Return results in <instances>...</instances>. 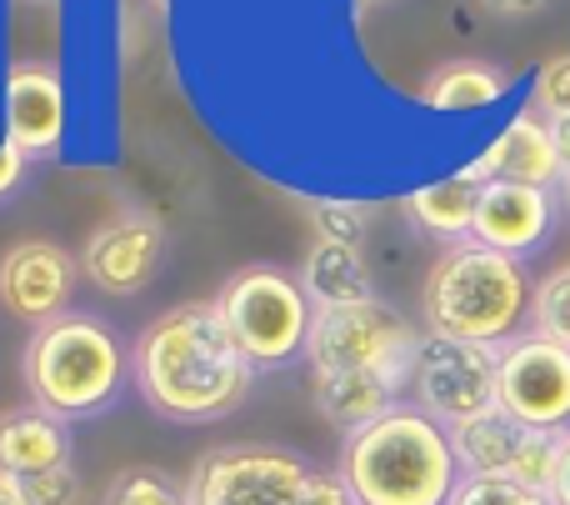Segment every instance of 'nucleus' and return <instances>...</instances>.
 <instances>
[{"mask_svg": "<svg viewBox=\"0 0 570 505\" xmlns=\"http://www.w3.org/2000/svg\"><path fill=\"white\" fill-rule=\"evenodd\" d=\"M261 370L236 346L216 300H190L156 316L130 346V380L160 420L206 426L250 396Z\"/></svg>", "mask_w": 570, "mask_h": 505, "instance_id": "f257e3e1", "label": "nucleus"}, {"mask_svg": "<svg viewBox=\"0 0 570 505\" xmlns=\"http://www.w3.org/2000/svg\"><path fill=\"white\" fill-rule=\"evenodd\" d=\"M335 476L351 505H451L465 471L455 461L451 430L401 400L341 440Z\"/></svg>", "mask_w": 570, "mask_h": 505, "instance_id": "f03ea898", "label": "nucleus"}, {"mask_svg": "<svg viewBox=\"0 0 570 505\" xmlns=\"http://www.w3.org/2000/svg\"><path fill=\"white\" fill-rule=\"evenodd\" d=\"M531 270L481 240H461L435 256L421 286V310L431 336L471 340V346H511L531 320Z\"/></svg>", "mask_w": 570, "mask_h": 505, "instance_id": "7ed1b4c3", "label": "nucleus"}, {"mask_svg": "<svg viewBox=\"0 0 570 505\" xmlns=\"http://www.w3.org/2000/svg\"><path fill=\"white\" fill-rule=\"evenodd\" d=\"M20 370L30 386V406L60 420H90L120 400L130 356L106 320L86 316V310H66V316L30 330Z\"/></svg>", "mask_w": 570, "mask_h": 505, "instance_id": "20e7f679", "label": "nucleus"}, {"mask_svg": "<svg viewBox=\"0 0 570 505\" xmlns=\"http://www.w3.org/2000/svg\"><path fill=\"white\" fill-rule=\"evenodd\" d=\"M190 505H351L341 476L266 440L216 446L186 481Z\"/></svg>", "mask_w": 570, "mask_h": 505, "instance_id": "39448f33", "label": "nucleus"}, {"mask_svg": "<svg viewBox=\"0 0 570 505\" xmlns=\"http://www.w3.org/2000/svg\"><path fill=\"white\" fill-rule=\"evenodd\" d=\"M421 330L395 306L355 300V306L315 310L305 366L311 376H385L401 396H411V370L421 356Z\"/></svg>", "mask_w": 570, "mask_h": 505, "instance_id": "423d86ee", "label": "nucleus"}, {"mask_svg": "<svg viewBox=\"0 0 570 505\" xmlns=\"http://www.w3.org/2000/svg\"><path fill=\"white\" fill-rule=\"evenodd\" d=\"M216 310L256 370H285L305 360L315 306L305 286L281 266H246L216 290Z\"/></svg>", "mask_w": 570, "mask_h": 505, "instance_id": "0eeeda50", "label": "nucleus"}, {"mask_svg": "<svg viewBox=\"0 0 570 505\" xmlns=\"http://www.w3.org/2000/svg\"><path fill=\"white\" fill-rule=\"evenodd\" d=\"M495 396H501V350L425 330L411 370V406H421L431 420L455 430L495 410Z\"/></svg>", "mask_w": 570, "mask_h": 505, "instance_id": "6e6552de", "label": "nucleus"}, {"mask_svg": "<svg viewBox=\"0 0 570 505\" xmlns=\"http://www.w3.org/2000/svg\"><path fill=\"white\" fill-rule=\"evenodd\" d=\"M495 406L531 430H570V350L535 330L501 346Z\"/></svg>", "mask_w": 570, "mask_h": 505, "instance_id": "1a4fd4ad", "label": "nucleus"}, {"mask_svg": "<svg viewBox=\"0 0 570 505\" xmlns=\"http://www.w3.org/2000/svg\"><path fill=\"white\" fill-rule=\"evenodd\" d=\"M80 280V260L56 240H20L0 256V306L10 316L46 326L66 316Z\"/></svg>", "mask_w": 570, "mask_h": 505, "instance_id": "9d476101", "label": "nucleus"}, {"mask_svg": "<svg viewBox=\"0 0 570 505\" xmlns=\"http://www.w3.org/2000/svg\"><path fill=\"white\" fill-rule=\"evenodd\" d=\"M160 256H166V226L156 216H120L80 246V276L106 296H140L156 280Z\"/></svg>", "mask_w": 570, "mask_h": 505, "instance_id": "9b49d317", "label": "nucleus"}, {"mask_svg": "<svg viewBox=\"0 0 570 505\" xmlns=\"http://www.w3.org/2000/svg\"><path fill=\"white\" fill-rule=\"evenodd\" d=\"M556 230V200L541 186H515V180H485L481 206H475L471 240L501 250V256H535Z\"/></svg>", "mask_w": 570, "mask_h": 505, "instance_id": "f8f14e48", "label": "nucleus"}, {"mask_svg": "<svg viewBox=\"0 0 570 505\" xmlns=\"http://www.w3.org/2000/svg\"><path fill=\"white\" fill-rule=\"evenodd\" d=\"M6 140L26 160L56 156L66 140V80L50 66H10L6 76Z\"/></svg>", "mask_w": 570, "mask_h": 505, "instance_id": "ddd939ff", "label": "nucleus"}, {"mask_svg": "<svg viewBox=\"0 0 570 505\" xmlns=\"http://www.w3.org/2000/svg\"><path fill=\"white\" fill-rule=\"evenodd\" d=\"M465 176L475 186H485V180H515V186L551 190L556 180H566V160L551 140V126L535 110H521V116H511L495 130V140L465 166Z\"/></svg>", "mask_w": 570, "mask_h": 505, "instance_id": "4468645a", "label": "nucleus"}, {"mask_svg": "<svg viewBox=\"0 0 570 505\" xmlns=\"http://www.w3.org/2000/svg\"><path fill=\"white\" fill-rule=\"evenodd\" d=\"M70 450H76L70 420L50 416L40 406L0 410V476L26 481V476H40V471L70 466Z\"/></svg>", "mask_w": 570, "mask_h": 505, "instance_id": "2eb2a0df", "label": "nucleus"}, {"mask_svg": "<svg viewBox=\"0 0 570 505\" xmlns=\"http://www.w3.org/2000/svg\"><path fill=\"white\" fill-rule=\"evenodd\" d=\"M301 286L315 310L375 300V276H371V266H365L361 246H341V240H315L301 266Z\"/></svg>", "mask_w": 570, "mask_h": 505, "instance_id": "dca6fc26", "label": "nucleus"}, {"mask_svg": "<svg viewBox=\"0 0 570 505\" xmlns=\"http://www.w3.org/2000/svg\"><path fill=\"white\" fill-rule=\"evenodd\" d=\"M311 396H315V410L341 436H351V430L371 426L385 410L401 406V390L385 376H311Z\"/></svg>", "mask_w": 570, "mask_h": 505, "instance_id": "f3484780", "label": "nucleus"}, {"mask_svg": "<svg viewBox=\"0 0 570 505\" xmlns=\"http://www.w3.org/2000/svg\"><path fill=\"white\" fill-rule=\"evenodd\" d=\"M475 206H481V186H475L465 170H455V176H445V180H431V186H421V190H411V196H405L411 220L425 230V236L445 240V246L471 240Z\"/></svg>", "mask_w": 570, "mask_h": 505, "instance_id": "a211bd4d", "label": "nucleus"}, {"mask_svg": "<svg viewBox=\"0 0 570 505\" xmlns=\"http://www.w3.org/2000/svg\"><path fill=\"white\" fill-rule=\"evenodd\" d=\"M521 440H525V426L505 416L501 406L451 430L455 461H461L465 476H505V481H511V466H515Z\"/></svg>", "mask_w": 570, "mask_h": 505, "instance_id": "6ab92c4d", "label": "nucleus"}, {"mask_svg": "<svg viewBox=\"0 0 570 505\" xmlns=\"http://www.w3.org/2000/svg\"><path fill=\"white\" fill-rule=\"evenodd\" d=\"M511 90V76L485 60H451L431 76L425 86V106L441 116H475V110L501 106V96Z\"/></svg>", "mask_w": 570, "mask_h": 505, "instance_id": "aec40b11", "label": "nucleus"}, {"mask_svg": "<svg viewBox=\"0 0 570 505\" xmlns=\"http://www.w3.org/2000/svg\"><path fill=\"white\" fill-rule=\"evenodd\" d=\"M106 505H190V496H186V486H180L176 476H166V471L130 466V471H120V476L110 481Z\"/></svg>", "mask_w": 570, "mask_h": 505, "instance_id": "412c9836", "label": "nucleus"}, {"mask_svg": "<svg viewBox=\"0 0 570 505\" xmlns=\"http://www.w3.org/2000/svg\"><path fill=\"white\" fill-rule=\"evenodd\" d=\"M531 330L556 346L570 350V266L551 270L546 280H535V300H531Z\"/></svg>", "mask_w": 570, "mask_h": 505, "instance_id": "4be33fe9", "label": "nucleus"}, {"mask_svg": "<svg viewBox=\"0 0 570 505\" xmlns=\"http://www.w3.org/2000/svg\"><path fill=\"white\" fill-rule=\"evenodd\" d=\"M451 505H551V496L521 486V481H505V476H465L455 486Z\"/></svg>", "mask_w": 570, "mask_h": 505, "instance_id": "5701e85b", "label": "nucleus"}, {"mask_svg": "<svg viewBox=\"0 0 570 505\" xmlns=\"http://www.w3.org/2000/svg\"><path fill=\"white\" fill-rule=\"evenodd\" d=\"M531 110L541 120L570 116V50L566 56H551L531 80Z\"/></svg>", "mask_w": 570, "mask_h": 505, "instance_id": "b1692460", "label": "nucleus"}, {"mask_svg": "<svg viewBox=\"0 0 570 505\" xmlns=\"http://www.w3.org/2000/svg\"><path fill=\"white\" fill-rule=\"evenodd\" d=\"M311 220L321 230V240H341V246H361L365 230H371V216L355 200H321Z\"/></svg>", "mask_w": 570, "mask_h": 505, "instance_id": "393cba45", "label": "nucleus"}, {"mask_svg": "<svg viewBox=\"0 0 570 505\" xmlns=\"http://www.w3.org/2000/svg\"><path fill=\"white\" fill-rule=\"evenodd\" d=\"M26 505H76L80 496V476L76 466H56V471H40V476H26L16 481Z\"/></svg>", "mask_w": 570, "mask_h": 505, "instance_id": "a878e982", "label": "nucleus"}, {"mask_svg": "<svg viewBox=\"0 0 570 505\" xmlns=\"http://www.w3.org/2000/svg\"><path fill=\"white\" fill-rule=\"evenodd\" d=\"M20 180H26V156H20L10 140H0V200H6L10 190H20Z\"/></svg>", "mask_w": 570, "mask_h": 505, "instance_id": "bb28decb", "label": "nucleus"}, {"mask_svg": "<svg viewBox=\"0 0 570 505\" xmlns=\"http://www.w3.org/2000/svg\"><path fill=\"white\" fill-rule=\"evenodd\" d=\"M491 16H511V20H521V16H535V10H546L551 0H481Z\"/></svg>", "mask_w": 570, "mask_h": 505, "instance_id": "cd10ccee", "label": "nucleus"}, {"mask_svg": "<svg viewBox=\"0 0 570 505\" xmlns=\"http://www.w3.org/2000/svg\"><path fill=\"white\" fill-rule=\"evenodd\" d=\"M551 505H570V430L561 436V466H556V486H551Z\"/></svg>", "mask_w": 570, "mask_h": 505, "instance_id": "c85d7f7f", "label": "nucleus"}, {"mask_svg": "<svg viewBox=\"0 0 570 505\" xmlns=\"http://www.w3.org/2000/svg\"><path fill=\"white\" fill-rule=\"evenodd\" d=\"M546 126H551V140H556V150H561L566 176H570V116H556V120H546Z\"/></svg>", "mask_w": 570, "mask_h": 505, "instance_id": "c756f323", "label": "nucleus"}, {"mask_svg": "<svg viewBox=\"0 0 570 505\" xmlns=\"http://www.w3.org/2000/svg\"><path fill=\"white\" fill-rule=\"evenodd\" d=\"M0 505H26V496H20V486L10 476H0Z\"/></svg>", "mask_w": 570, "mask_h": 505, "instance_id": "7c9ffc66", "label": "nucleus"}, {"mask_svg": "<svg viewBox=\"0 0 570 505\" xmlns=\"http://www.w3.org/2000/svg\"><path fill=\"white\" fill-rule=\"evenodd\" d=\"M150 6H156V10H170V0H150Z\"/></svg>", "mask_w": 570, "mask_h": 505, "instance_id": "2f4dec72", "label": "nucleus"}, {"mask_svg": "<svg viewBox=\"0 0 570 505\" xmlns=\"http://www.w3.org/2000/svg\"><path fill=\"white\" fill-rule=\"evenodd\" d=\"M566 206H570V176H566Z\"/></svg>", "mask_w": 570, "mask_h": 505, "instance_id": "473e14b6", "label": "nucleus"}, {"mask_svg": "<svg viewBox=\"0 0 570 505\" xmlns=\"http://www.w3.org/2000/svg\"><path fill=\"white\" fill-rule=\"evenodd\" d=\"M36 6H50V0H36Z\"/></svg>", "mask_w": 570, "mask_h": 505, "instance_id": "72a5a7b5", "label": "nucleus"}]
</instances>
